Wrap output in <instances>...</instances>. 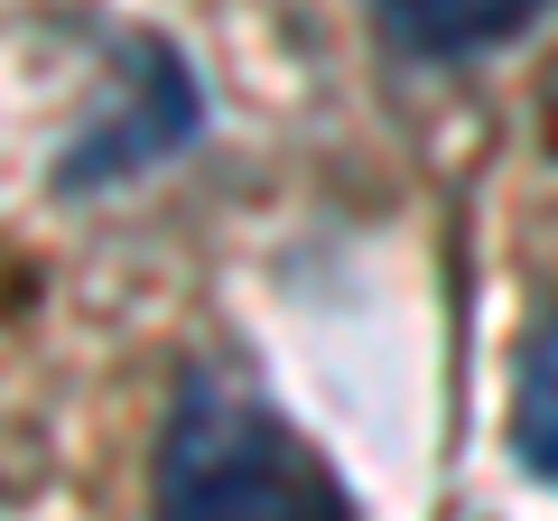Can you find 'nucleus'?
<instances>
[{"instance_id": "obj_1", "label": "nucleus", "mask_w": 558, "mask_h": 521, "mask_svg": "<svg viewBox=\"0 0 558 521\" xmlns=\"http://www.w3.org/2000/svg\"><path fill=\"white\" fill-rule=\"evenodd\" d=\"M159 521H354L344 475L242 373H186L149 465Z\"/></svg>"}, {"instance_id": "obj_2", "label": "nucleus", "mask_w": 558, "mask_h": 521, "mask_svg": "<svg viewBox=\"0 0 558 521\" xmlns=\"http://www.w3.org/2000/svg\"><path fill=\"white\" fill-rule=\"evenodd\" d=\"M549 0H373V20L391 28L410 57H484V47L521 38Z\"/></svg>"}, {"instance_id": "obj_3", "label": "nucleus", "mask_w": 558, "mask_h": 521, "mask_svg": "<svg viewBox=\"0 0 558 521\" xmlns=\"http://www.w3.org/2000/svg\"><path fill=\"white\" fill-rule=\"evenodd\" d=\"M521 457L558 484V326L539 336L531 373H521Z\"/></svg>"}]
</instances>
